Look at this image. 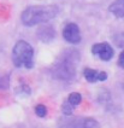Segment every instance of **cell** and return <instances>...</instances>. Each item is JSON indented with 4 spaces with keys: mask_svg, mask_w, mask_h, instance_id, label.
<instances>
[{
    "mask_svg": "<svg viewBox=\"0 0 124 128\" xmlns=\"http://www.w3.org/2000/svg\"><path fill=\"white\" fill-rule=\"evenodd\" d=\"M59 12V8L54 5H35L27 7L22 12L21 21L27 27H33L40 23L53 20Z\"/></svg>",
    "mask_w": 124,
    "mask_h": 128,
    "instance_id": "cell-1",
    "label": "cell"
},
{
    "mask_svg": "<svg viewBox=\"0 0 124 128\" xmlns=\"http://www.w3.org/2000/svg\"><path fill=\"white\" fill-rule=\"evenodd\" d=\"M78 59L80 54L76 51H65L52 68L53 78L59 80L72 78L76 74V63Z\"/></svg>",
    "mask_w": 124,
    "mask_h": 128,
    "instance_id": "cell-2",
    "label": "cell"
},
{
    "mask_svg": "<svg viewBox=\"0 0 124 128\" xmlns=\"http://www.w3.org/2000/svg\"><path fill=\"white\" fill-rule=\"evenodd\" d=\"M34 50L31 45L24 40H21L15 45L12 50V62L17 68L25 66L27 69L33 68L34 65Z\"/></svg>",
    "mask_w": 124,
    "mask_h": 128,
    "instance_id": "cell-3",
    "label": "cell"
},
{
    "mask_svg": "<svg viewBox=\"0 0 124 128\" xmlns=\"http://www.w3.org/2000/svg\"><path fill=\"white\" fill-rule=\"evenodd\" d=\"M60 128H99V123L94 118L86 117H66L58 122Z\"/></svg>",
    "mask_w": 124,
    "mask_h": 128,
    "instance_id": "cell-4",
    "label": "cell"
},
{
    "mask_svg": "<svg viewBox=\"0 0 124 128\" xmlns=\"http://www.w3.org/2000/svg\"><path fill=\"white\" fill-rule=\"evenodd\" d=\"M92 53L98 56L101 60H110L113 57V48L110 46L107 42H100L95 44L92 47Z\"/></svg>",
    "mask_w": 124,
    "mask_h": 128,
    "instance_id": "cell-5",
    "label": "cell"
},
{
    "mask_svg": "<svg viewBox=\"0 0 124 128\" xmlns=\"http://www.w3.org/2000/svg\"><path fill=\"white\" fill-rule=\"evenodd\" d=\"M63 38L65 39V41L70 44H73V45L78 44L81 41V33L78 26L75 23L66 24L64 30H63Z\"/></svg>",
    "mask_w": 124,
    "mask_h": 128,
    "instance_id": "cell-6",
    "label": "cell"
},
{
    "mask_svg": "<svg viewBox=\"0 0 124 128\" xmlns=\"http://www.w3.org/2000/svg\"><path fill=\"white\" fill-rule=\"evenodd\" d=\"M37 36L41 41L44 42H48L52 41L56 36V30L53 29V27H48V26H44L37 30Z\"/></svg>",
    "mask_w": 124,
    "mask_h": 128,
    "instance_id": "cell-7",
    "label": "cell"
},
{
    "mask_svg": "<svg viewBox=\"0 0 124 128\" xmlns=\"http://www.w3.org/2000/svg\"><path fill=\"white\" fill-rule=\"evenodd\" d=\"M110 12L113 14L116 17L124 18V0H116L110 5Z\"/></svg>",
    "mask_w": 124,
    "mask_h": 128,
    "instance_id": "cell-8",
    "label": "cell"
},
{
    "mask_svg": "<svg viewBox=\"0 0 124 128\" xmlns=\"http://www.w3.org/2000/svg\"><path fill=\"white\" fill-rule=\"evenodd\" d=\"M83 75H84V78L87 80L88 82H95V81H98V75H99V72L94 69H90V68H86L84 70H83Z\"/></svg>",
    "mask_w": 124,
    "mask_h": 128,
    "instance_id": "cell-9",
    "label": "cell"
},
{
    "mask_svg": "<svg viewBox=\"0 0 124 128\" xmlns=\"http://www.w3.org/2000/svg\"><path fill=\"white\" fill-rule=\"evenodd\" d=\"M81 102H82V96L77 92L71 93V94L69 96V98H67V103H69L71 106H77Z\"/></svg>",
    "mask_w": 124,
    "mask_h": 128,
    "instance_id": "cell-10",
    "label": "cell"
},
{
    "mask_svg": "<svg viewBox=\"0 0 124 128\" xmlns=\"http://www.w3.org/2000/svg\"><path fill=\"white\" fill-rule=\"evenodd\" d=\"M113 42H115V45H116L117 47L124 48V32L115 35V38H113Z\"/></svg>",
    "mask_w": 124,
    "mask_h": 128,
    "instance_id": "cell-11",
    "label": "cell"
},
{
    "mask_svg": "<svg viewBox=\"0 0 124 128\" xmlns=\"http://www.w3.org/2000/svg\"><path fill=\"white\" fill-rule=\"evenodd\" d=\"M35 114L39 116V117H45L46 114H47V109L45 106L44 104H39L35 108Z\"/></svg>",
    "mask_w": 124,
    "mask_h": 128,
    "instance_id": "cell-12",
    "label": "cell"
},
{
    "mask_svg": "<svg viewBox=\"0 0 124 128\" xmlns=\"http://www.w3.org/2000/svg\"><path fill=\"white\" fill-rule=\"evenodd\" d=\"M10 86V76L5 75V76H0V88L5 90Z\"/></svg>",
    "mask_w": 124,
    "mask_h": 128,
    "instance_id": "cell-13",
    "label": "cell"
},
{
    "mask_svg": "<svg viewBox=\"0 0 124 128\" xmlns=\"http://www.w3.org/2000/svg\"><path fill=\"white\" fill-rule=\"evenodd\" d=\"M63 112H64V115H66V116H70V115L72 114V106L69 105L67 102H65V103L63 104Z\"/></svg>",
    "mask_w": 124,
    "mask_h": 128,
    "instance_id": "cell-14",
    "label": "cell"
},
{
    "mask_svg": "<svg viewBox=\"0 0 124 128\" xmlns=\"http://www.w3.org/2000/svg\"><path fill=\"white\" fill-rule=\"evenodd\" d=\"M118 65L124 69V51L119 54V58H118Z\"/></svg>",
    "mask_w": 124,
    "mask_h": 128,
    "instance_id": "cell-15",
    "label": "cell"
},
{
    "mask_svg": "<svg viewBox=\"0 0 124 128\" xmlns=\"http://www.w3.org/2000/svg\"><path fill=\"white\" fill-rule=\"evenodd\" d=\"M106 78H107V74H106L105 71H100L99 75H98V80H99V81H105Z\"/></svg>",
    "mask_w": 124,
    "mask_h": 128,
    "instance_id": "cell-16",
    "label": "cell"
},
{
    "mask_svg": "<svg viewBox=\"0 0 124 128\" xmlns=\"http://www.w3.org/2000/svg\"><path fill=\"white\" fill-rule=\"evenodd\" d=\"M123 90H124V84H123Z\"/></svg>",
    "mask_w": 124,
    "mask_h": 128,
    "instance_id": "cell-17",
    "label": "cell"
}]
</instances>
